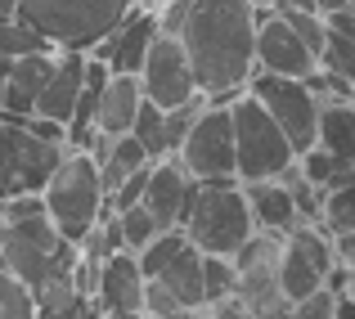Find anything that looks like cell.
Here are the masks:
<instances>
[{"label":"cell","mask_w":355,"mask_h":319,"mask_svg":"<svg viewBox=\"0 0 355 319\" xmlns=\"http://www.w3.org/2000/svg\"><path fill=\"white\" fill-rule=\"evenodd\" d=\"M257 23L261 5L252 0H184V18L175 36L184 41L198 90L230 104L243 95L257 72Z\"/></svg>","instance_id":"6da1fadb"},{"label":"cell","mask_w":355,"mask_h":319,"mask_svg":"<svg viewBox=\"0 0 355 319\" xmlns=\"http://www.w3.org/2000/svg\"><path fill=\"white\" fill-rule=\"evenodd\" d=\"M139 0H18V18L45 36L54 50L90 54Z\"/></svg>","instance_id":"7a4b0ae2"},{"label":"cell","mask_w":355,"mask_h":319,"mask_svg":"<svg viewBox=\"0 0 355 319\" xmlns=\"http://www.w3.org/2000/svg\"><path fill=\"white\" fill-rule=\"evenodd\" d=\"M180 225L202 252H220V257H234L243 243L257 234V221H252V207H248V193H243L239 175L198 180Z\"/></svg>","instance_id":"3957f363"},{"label":"cell","mask_w":355,"mask_h":319,"mask_svg":"<svg viewBox=\"0 0 355 319\" xmlns=\"http://www.w3.org/2000/svg\"><path fill=\"white\" fill-rule=\"evenodd\" d=\"M45 212L72 243H81L99 225V216L108 212V193L90 148H68V157L54 166L50 184H45Z\"/></svg>","instance_id":"277c9868"},{"label":"cell","mask_w":355,"mask_h":319,"mask_svg":"<svg viewBox=\"0 0 355 319\" xmlns=\"http://www.w3.org/2000/svg\"><path fill=\"white\" fill-rule=\"evenodd\" d=\"M77 257H81V248L72 239H63V230L50 221V212L9 221L5 234H0V261L18 279H27L32 288H41L54 275H72Z\"/></svg>","instance_id":"5b68a950"},{"label":"cell","mask_w":355,"mask_h":319,"mask_svg":"<svg viewBox=\"0 0 355 319\" xmlns=\"http://www.w3.org/2000/svg\"><path fill=\"white\" fill-rule=\"evenodd\" d=\"M230 112H234V144H239V180H266V175H279L284 166L297 162L293 139L284 135L270 108L261 104L252 90L230 99Z\"/></svg>","instance_id":"8992f818"},{"label":"cell","mask_w":355,"mask_h":319,"mask_svg":"<svg viewBox=\"0 0 355 319\" xmlns=\"http://www.w3.org/2000/svg\"><path fill=\"white\" fill-rule=\"evenodd\" d=\"M68 139H45L27 121L0 117V198L45 193L54 166L68 157Z\"/></svg>","instance_id":"52a82bcc"},{"label":"cell","mask_w":355,"mask_h":319,"mask_svg":"<svg viewBox=\"0 0 355 319\" xmlns=\"http://www.w3.org/2000/svg\"><path fill=\"white\" fill-rule=\"evenodd\" d=\"M284 239L288 234L275 230H257L248 243L234 252L239 266V306L243 315H293V302L279 288V261H284Z\"/></svg>","instance_id":"ba28073f"},{"label":"cell","mask_w":355,"mask_h":319,"mask_svg":"<svg viewBox=\"0 0 355 319\" xmlns=\"http://www.w3.org/2000/svg\"><path fill=\"white\" fill-rule=\"evenodd\" d=\"M139 266L148 279L166 284L175 293V302L184 306V315L207 311V293H202V248L184 234V225L162 230L148 248H139Z\"/></svg>","instance_id":"9c48e42d"},{"label":"cell","mask_w":355,"mask_h":319,"mask_svg":"<svg viewBox=\"0 0 355 319\" xmlns=\"http://www.w3.org/2000/svg\"><path fill=\"white\" fill-rule=\"evenodd\" d=\"M248 90L270 108V117L284 126V135L293 139L297 157L320 144V95L311 90L306 77H284V72L257 68L252 81H248Z\"/></svg>","instance_id":"30bf717a"},{"label":"cell","mask_w":355,"mask_h":319,"mask_svg":"<svg viewBox=\"0 0 355 319\" xmlns=\"http://www.w3.org/2000/svg\"><path fill=\"white\" fill-rule=\"evenodd\" d=\"M180 157L189 166L193 180H225V175H239V144H234V112L220 99H207L202 112L193 117L189 135L180 144Z\"/></svg>","instance_id":"8fae6325"},{"label":"cell","mask_w":355,"mask_h":319,"mask_svg":"<svg viewBox=\"0 0 355 319\" xmlns=\"http://www.w3.org/2000/svg\"><path fill=\"white\" fill-rule=\"evenodd\" d=\"M139 81H144V99H153L157 108H180L189 99H198V77H193L189 50L175 32H157L153 45H148V59L139 68Z\"/></svg>","instance_id":"7c38bea8"},{"label":"cell","mask_w":355,"mask_h":319,"mask_svg":"<svg viewBox=\"0 0 355 319\" xmlns=\"http://www.w3.org/2000/svg\"><path fill=\"white\" fill-rule=\"evenodd\" d=\"M257 68L284 72V77H311V72L320 68L315 50L293 32V23L270 5H261V23H257Z\"/></svg>","instance_id":"4fadbf2b"},{"label":"cell","mask_w":355,"mask_h":319,"mask_svg":"<svg viewBox=\"0 0 355 319\" xmlns=\"http://www.w3.org/2000/svg\"><path fill=\"white\" fill-rule=\"evenodd\" d=\"M95 311L99 315H144V266H139V252L121 248L99 261Z\"/></svg>","instance_id":"5bb4252c"},{"label":"cell","mask_w":355,"mask_h":319,"mask_svg":"<svg viewBox=\"0 0 355 319\" xmlns=\"http://www.w3.org/2000/svg\"><path fill=\"white\" fill-rule=\"evenodd\" d=\"M157 32H162V27H157V5H144V0H139V5L130 9V14L121 18V23L90 54H95V59H104L113 72H139Z\"/></svg>","instance_id":"9a60e30c"},{"label":"cell","mask_w":355,"mask_h":319,"mask_svg":"<svg viewBox=\"0 0 355 319\" xmlns=\"http://www.w3.org/2000/svg\"><path fill=\"white\" fill-rule=\"evenodd\" d=\"M54 63H59V50H32V54H18L14 68H9L5 86H0V117H14L27 121L41 104V90L50 81Z\"/></svg>","instance_id":"2e32d148"},{"label":"cell","mask_w":355,"mask_h":319,"mask_svg":"<svg viewBox=\"0 0 355 319\" xmlns=\"http://www.w3.org/2000/svg\"><path fill=\"white\" fill-rule=\"evenodd\" d=\"M193 175L189 166L180 162V157H157L153 171H148V189H144V207L157 216V225L162 230H171V225L184 221V212H189V198H193Z\"/></svg>","instance_id":"e0dca14e"},{"label":"cell","mask_w":355,"mask_h":319,"mask_svg":"<svg viewBox=\"0 0 355 319\" xmlns=\"http://www.w3.org/2000/svg\"><path fill=\"white\" fill-rule=\"evenodd\" d=\"M243 193H248V207H252V221H257V230H275V234H293L302 221V212H297V198L293 189H288L279 175H266V180H248L243 184Z\"/></svg>","instance_id":"ac0fdd59"},{"label":"cell","mask_w":355,"mask_h":319,"mask_svg":"<svg viewBox=\"0 0 355 319\" xmlns=\"http://www.w3.org/2000/svg\"><path fill=\"white\" fill-rule=\"evenodd\" d=\"M81 86H86V54H81V50H59V63H54L50 81H45L36 112H41V117H54V121H63V126H68L72 108H77Z\"/></svg>","instance_id":"d6986e66"},{"label":"cell","mask_w":355,"mask_h":319,"mask_svg":"<svg viewBox=\"0 0 355 319\" xmlns=\"http://www.w3.org/2000/svg\"><path fill=\"white\" fill-rule=\"evenodd\" d=\"M144 104V81L139 72H113L104 81V95H99V117L95 130H108V135H126L135 126V112Z\"/></svg>","instance_id":"ffe728a7"},{"label":"cell","mask_w":355,"mask_h":319,"mask_svg":"<svg viewBox=\"0 0 355 319\" xmlns=\"http://www.w3.org/2000/svg\"><path fill=\"white\" fill-rule=\"evenodd\" d=\"M320 144L355 162V99H324L320 104Z\"/></svg>","instance_id":"44dd1931"},{"label":"cell","mask_w":355,"mask_h":319,"mask_svg":"<svg viewBox=\"0 0 355 319\" xmlns=\"http://www.w3.org/2000/svg\"><path fill=\"white\" fill-rule=\"evenodd\" d=\"M239 288V266L234 257H220V252H202V293H207V311L220 302H230Z\"/></svg>","instance_id":"7402d4cb"},{"label":"cell","mask_w":355,"mask_h":319,"mask_svg":"<svg viewBox=\"0 0 355 319\" xmlns=\"http://www.w3.org/2000/svg\"><path fill=\"white\" fill-rule=\"evenodd\" d=\"M36 315V293L27 279H18L14 270L0 261V319H32Z\"/></svg>","instance_id":"603a6c76"},{"label":"cell","mask_w":355,"mask_h":319,"mask_svg":"<svg viewBox=\"0 0 355 319\" xmlns=\"http://www.w3.org/2000/svg\"><path fill=\"white\" fill-rule=\"evenodd\" d=\"M32 50H54L50 41H45L36 27H27L23 18H0V54H9V59H18V54H32Z\"/></svg>","instance_id":"cb8c5ba5"},{"label":"cell","mask_w":355,"mask_h":319,"mask_svg":"<svg viewBox=\"0 0 355 319\" xmlns=\"http://www.w3.org/2000/svg\"><path fill=\"white\" fill-rule=\"evenodd\" d=\"M117 221H121V234H126V248L130 252H139V248H148V243L162 234V225H157V216L144 207V202H135V207H121L117 212Z\"/></svg>","instance_id":"d4e9b609"},{"label":"cell","mask_w":355,"mask_h":319,"mask_svg":"<svg viewBox=\"0 0 355 319\" xmlns=\"http://www.w3.org/2000/svg\"><path fill=\"white\" fill-rule=\"evenodd\" d=\"M320 225L329 234H347L355 230V184H342V189H329V198H324V216Z\"/></svg>","instance_id":"484cf974"},{"label":"cell","mask_w":355,"mask_h":319,"mask_svg":"<svg viewBox=\"0 0 355 319\" xmlns=\"http://www.w3.org/2000/svg\"><path fill=\"white\" fill-rule=\"evenodd\" d=\"M279 14L293 23V32L302 36V41L315 50V59H320L324 45H329V18H324L320 9H279Z\"/></svg>","instance_id":"4316f807"},{"label":"cell","mask_w":355,"mask_h":319,"mask_svg":"<svg viewBox=\"0 0 355 319\" xmlns=\"http://www.w3.org/2000/svg\"><path fill=\"white\" fill-rule=\"evenodd\" d=\"M320 68L338 72L342 81L355 86V41H351V36H342V32L329 27V45H324V54H320Z\"/></svg>","instance_id":"83f0119b"},{"label":"cell","mask_w":355,"mask_h":319,"mask_svg":"<svg viewBox=\"0 0 355 319\" xmlns=\"http://www.w3.org/2000/svg\"><path fill=\"white\" fill-rule=\"evenodd\" d=\"M293 315L302 319H338V288H315V293H306L302 302H293Z\"/></svg>","instance_id":"f1b7e54d"},{"label":"cell","mask_w":355,"mask_h":319,"mask_svg":"<svg viewBox=\"0 0 355 319\" xmlns=\"http://www.w3.org/2000/svg\"><path fill=\"white\" fill-rule=\"evenodd\" d=\"M148 171H153V162L148 166H139V171H130L126 180L117 184L113 193H108V207L121 212V207H135V202H144V189H148Z\"/></svg>","instance_id":"f546056e"},{"label":"cell","mask_w":355,"mask_h":319,"mask_svg":"<svg viewBox=\"0 0 355 319\" xmlns=\"http://www.w3.org/2000/svg\"><path fill=\"white\" fill-rule=\"evenodd\" d=\"M270 9H320V0H270Z\"/></svg>","instance_id":"4dcf8cb0"},{"label":"cell","mask_w":355,"mask_h":319,"mask_svg":"<svg viewBox=\"0 0 355 319\" xmlns=\"http://www.w3.org/2000/svg\"><path fill=\"white\" fill-rule=\"evenodd\" d=\"M347 5H351V0H320V14L329 18V14H338V9H347Z\"/></svg>","instance_id":"1f68e13d"},{"label":"cell","mask_w":355,"mask_h":319,"mask_svg":"<svg viewBox=\"0 0 355 319\" xmlns=\"http://www.w3.org/2000/svg\"><path fill=\"white\" fill-rule=\"evenodd\" d=\"M18 14V0H0V18H14Z\"/></svg>","instance_id":"d6a6232c"},{"label":"cell","mask_w":355,"mask_h":319,"mask_svg":"<svg viewBox=\"0 0 355 319\" xmlns=\"http://www.w3.org/2000/svg\"><path fill=\"white\" fill-rule=\"evenodd\" d=\"M9 68H14V59H9V54H0V86H5V77H9Z\"/></svg>","instance_id":"836d02e7"},{"label":"cell","mask_w":355,"mask_h":319,"mask_svg":"<svg viewBox=\"0 0 355 319\" xmlns=\"http://www.w3.org/2000/svg\"><path fill=\"white\" fill-rule=\"evenodd\" d=\"M0 234H5V198H0Z\"/></svg>","instance_id":"e575fe53"},{"label":"cell","mask_w":355,"mask_h":319,"mask_svg":"<svg viewBox=\"0 0 355 319\" xmlns=\"http://www.w3.org/2000/svg\"><path fill=\"white\" fill-rule=\"evenodd\" d=\"M252 5H270V0H252Z\"/></svg>","instance_id":"d590c367"},{"label":"cell","mask_w":355,"mask_h":319,"mask_svg":"<svg viewBox=\"0 0 355 319\" xmlns=\"http://www.w3.org/2000/svg\"><path fill=\"white\" fill-rule=\"evenodd\" d=\"M144 5H157V0H144Z\"/></svg>","instance_id":"8d00e7d4"},{"label":"cell","mask_w":355,"mask_h":319,"mask_svg":"<svg viewBox=\"0 0 355 319\" xmlns=\"http://www.w3.org/2000/svg\"><path fill=\"white\" fill-rule=\"evenodd\" d=\"M351 9H355V0H351Z\"/></svg>","instance_id":"74e56055"}]
</instances>
